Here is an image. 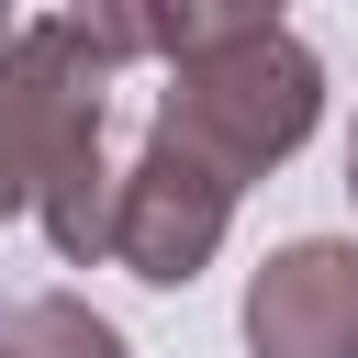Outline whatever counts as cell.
Returning <instances> with one entry per match:
<instances>
[{"mask_svg": "<svg viewBox=\"0 0 358 358\" xmlns=\"http://www.w3.org/2000/svg\"><path fill=\"white\" fill-rule=\"evenodd\" d=\"M347 201H358V134H347Z\"/></svg>", "mask_w": 358, "mask_h": 358, "instance_id": "cell-6", "label": "cell"}, {"mask_svg": "<svg viewBox=\"0 0 358 358\" xmlns=\"http://www.w3.org/2000/svg\"><path fill=\"white\" fill-rule=\"evenodd\" d=\"M246 358H358V246L291 235L246 280Z\"/></svg>", "mask_w": 358, "mask_h": 358, "instance_id": "cell-3", "label": "cell"}, {"mask_svg": "<svg viewBox=\"0 0 358 358\" xmlns=\"http://www.w3.org/2000/svg\"><path fill=\"white\" fill-rule=\"evenodd\" d=\"M145 123H157L168 145L213 157V168L246 190V179H268V168H291V157L313 145V123H324V56H313L280 11L213 0V11H201V45L168 56Z\"/></svg>", "mask_w": 358, "mask_h": 358, "instance_id": "cell-1", "label": "cell"}, {"mask_svg": "<svg viewBox=\"0 0 358 358\" xmlns=\"http://www.w3.org/2000/svg\"><path fill=\"white\" fill-rule=\"evenodd\" d=\"M67 78H78V11H34V22L0 11V224L34 213V179H45V145H56Z\"/></svg>", "mask_w": 358, "mask_h": 358, "instance_id": "cell-4", "label": "cell"}, {"mask_svg": "<svg viewBox=\"0 0 358 358\" xmlns=\"http://www.w3.org/2000/svg\"><path fill=\"white\" fill-rule=\"evenodd\" d=\"M235 179L213 168V157H190V145H168L157 123L134 134V157H123V213H112V268H134L145 291H190L201 268H213V246H224V224H235Z\"/></svg>", "mask_w": 358, "mask_h": 358, "instance_id": "cell-2", "label": "cell"}, {"mask_svg": "<svg viewBox=\"0 0 358 358\" xmlns=\"http://www.w3.org/2000/svg\"><path fill=\"white\" fill-rule=\"evenodd\" d=\"M0 358H134L112 313H90L78 291H34L0 313Z\"/></svg>", "mask_w": 358, "mask_h": 358, "instance_id": "cell-5", "label": "cell"}]
</instances>
